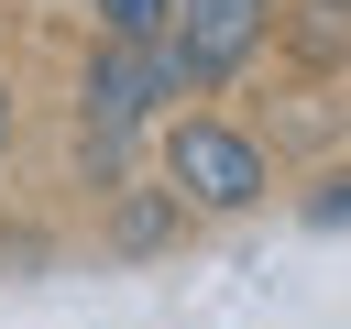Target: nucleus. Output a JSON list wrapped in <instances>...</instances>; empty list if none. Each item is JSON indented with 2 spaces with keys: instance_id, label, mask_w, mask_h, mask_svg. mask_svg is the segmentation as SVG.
Returning <instances> with one entry per match:
<instances>
[{
  "instance_id": "nucleus-7",
  "label": "nucleus",
  "mask_w": 351,
  "mask_h": 329,
  "mask_svg": "<svg viewBox=\"0 0 351 329\" xmlns=\"http://www.w3.org/2000/svg\"><path fill=\"white\" fill-rule=\"evenodd\" d=\"M11 132H22V99H11V77H0V154H11Z\"/></svg>"
},
{
  "instance_id": "nucleus-5",
  "label": "nucleus",
  "mask_w": 351,
  "mask_h": 329,
  "mask_svg": "<svg viewBox=\"0 0 351 329\" xmlns=\"http://www.w3.org/2000/svg\"><path fill=\"white\" fill-rule=\"evenodd\" d=\"M340 11H351V0H296V11H274V44H296V55L329 77V66H340Z\"/></svg>"
},
{
  "instance_id": "nucleus-4",
  "label": "nucleus",
  "mask_w": 351,
  "mask_h": 329,
  "mask_svg": "<svg viewBox=\"0 0 351 329\" xmlns=\"http://www.w3.org/2000/svg\"><path fill=\"white\" fill-rule=\"evenodd\" d=\"M165 241H186V208L165 186H121L110 197V252H165Z\"/></svg>"
},
{
  "instance_id": "nucleus-1",
  "label": "nucleus",
  "mask_w": 351,
  "mask_h": 329,
  "mask_svg": "<svg viewBox=\"0 0 351 329\" xmlns=\"http://www.w3.org/2000/svg\"><path fill=\"white\" fill-rule=\"evenodd\" d=\"M154 186H165L186 219H241V208L274 197V154H263V132L230 121V110H176V121L154 132Z\"/></svg>"
},
{
  "instance_id": "nucleus-3",
  "label": "nucleus",
  "mask_w": 351,
  "mask_h": 329,
  "mask_svg": "<svg viewBox=\"0 0 351 329\" xmlns=\"http://www.w3.org/2000/svg\"><path fill=\"white\" fill-rule=\"evenodd\" d=\"M274 11H285V0H176V11H165V44H176V66H186V99H219V88L274 44Z\"/></svg>"
},
{
  "instance_id": "nucleus-6",
  "label": "nucleus",
  "mask_w": 351,
  "mask_h": 329,
  "mask_svg": "<svg viewBox=\"0 0 351 329\" xmlns=\"http://www.w3.org/2000/svg\"><path fill=\"white\" fill-rule=\"evenodd\" d=\"M88 11H99V44H154L176 0H88Z\"/></svg>"
},
{
  "instance_id": "nucleus-2",
  "label": "nucleus",
  "mask_w": 351,
  "mask_h": 329,
  "mask_svg": "<svg viewBox=\"0 0 351 329\" xmlns=\"http://www.w3.org/2000/svg\"><path fill=\"white\" fill-rule=\"evenodd\" d=\"M165 99H186V66H176L165 33H154V44H99V55H88V88H77L88 143H132L143 121H165Z\"/></svg>"
}]
</instances>
